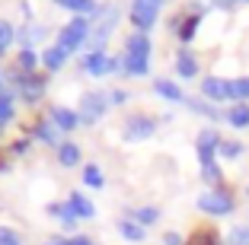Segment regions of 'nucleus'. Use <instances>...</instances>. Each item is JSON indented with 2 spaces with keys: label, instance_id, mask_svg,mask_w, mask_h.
<instances>
[{
  "label": "nucleus",
  "instance_id": "1",
  "mask_svg": "<svg viewBox=\"0 0 249 245\" xmlns=\"http://www.w3.org/2000/svg\"><path fill=\"white\" fill-rule=\"evenodd\" d=\"M87 42H89V19L87 16H73L64 29L58 32V42L54 45L64 54H71V51H80V45H87Z\"/></svg>",
  "mask_w": 249,
  "mask_h": 245
},
{
  "label": "nucleus",
  "instance_id": "2",
  "mask_svg": "<svg viewBox=\"0 0 249 245\" xmlns=\"http://www.w3.org/2000/svg\"><path fill=\"white\" fill-rule=\"evenodd\" d=\"M118 22V7L115 3H109V7H99L93 13V26H89V42L96 45V48H103V42L109 38V32L115 29Z\"/></svg>",
  "mask_w": 249,
  "mask_h": 245
},
{
  "label": "nucleus",
  "instance_id": "3",
  "mask_svg": "<svg viewBox=\"0 0 249 245\" xmlns=\"http://www.w3.org/2000/svg\"><path fill=\"white\" fill-rule=\"evenodd\" d=\"M198 207L205 210V213L224 216V213H230V210L236 207V201H233L230 191H224V188H211V191H205V195L198 197Z\"/></svg>",
  "mask_w": 249,
  "mask_h": 245
},
{
  "label": "nucleus",
  "instance_id": "4",
  "mask_svg": "<svg viewBox=\"0 0 249 245\" xmlns=\"http://www.w3.org/2000/svg\"><path fill=\"white\" fill-rule=\"evenodd\" d=\"M157 131V118H150V115H131L128 121H124V140L128 144H141V140H147L150 134Z\"/></svg>",
  "mask_w": 249,
  "mask_h": 245
},
{
  "label": "nucleus",
  "instance_id": "5",
  "mask_svg": "<svg viewBox=\"0 0 249 245\" xmlns=\"http://www.w3.org/2000/svg\"><path fill=\"white\" fill-rule=\"evenodd\" d=\"M77 115H80V121H87V124H96L99 118L106 115V96L103 93H83L80 96V105H77Z\"/></svg>",
  "mask_w": 249,
  "mask_h": 245
},
{
  "label": "nucleus",
  "instance_id": "6",
  "mask_svg": "<svg viewBox=\"0 0 249 245\" xmlns=\"http://www.w3.org/2000/svg\"><path fill=\"white\" fill-rule=\"evenodd\" d=\"M118 61L115 58H109V54H106V51H93V54H87V58L80 61V67L87 73H93V77H106V73H115L118 70Z\"/></svg>",
  "mask_w": 249,
  "mask_h": 245
},
{
  "label": "nucleus",
  "instance_id": "7",
  "mask_svg": "<svg viewBox=\"0 0 249 245\" xmlns=\"http://www.w3.org/2000/svg\"><path fill=\"white\" fill-rule=\"evenodd\" d=\"M217 147H220V134H217L214 128H205L201 134H198V159H201V166H211V163H217V159H214Z\"/></svg>",
  "mask_w": 249,
  "mask_h": 245
},
{
  "label": "nucleus",
  "instance_id": "8",
  "mask_svg": "<svg viewBox=\"0 0 249 245\" xmlns=\"http://www.w3.org/2000/svg\"><path fill=\"white\" fill-rule=\"evenodd\" d=\"M157 13H160V3H147V0H134L131 3V22L138 29L157 26Z\"/></svg>",
  "mask_w": 249,
  "mask_h": 245
},
{
  "label": "nucleus",
  "instance_id": "9",
  "mask_svg": "<svg viewBox=\"0 0 249 245\" xmlns=\"http://www.w3.org/2000/svg\"><path fill=\"white\" fill-rule=\"evenodd\" d=\"M201 96L211 102H220V99H230V80L224 77H208L201 83Z\"/></svg>",
  "mask_w": 249,
  "mask_h": 245
},
{
  "label": "nucleus",
  "instance_id": "10",
  "mask_svg": "<svg viewBox=\"0 0 249 245\" xmlns=\"http://www.w3.org/2000/svg\"><path fill=\"white\" fill-rule=\"evenodd\" d=\"M48 118L58 124V131H73L77 124H80V115H77L73 108H64V105L52 108V112H48Z\"/></svg>",
  "mask_w": 249,
  "mask_h": 245
},
{
  "label": "nucleus",
  "instance_id": "11",
  "mask_svg": "<svg viewBox=\"0 0 249 245\" xmlns=\"http://www.w3.org/2000/svg\"><path fill=\"white\" fill-rule=\"evenodd\" d=\"M124 54H131V58H147V61H150V38H147L144 32L131 35L128 42H124Z\"/></svg>",
  "mask_w": 249,
  "mask_h": 245
},
{
  "label": "nucleus",
  "instance_id": "12",
  "mask_svg": "<svg viewBox=\"0 0 249 245\" xmlns=\"http://www.w3.org/2000/svg\"><path fill=\"white\" fill-rule=\"evenodd\" d=\"M19 89H22V99H26V102H38V99H42V93H45V80L29 73L26 80H19Z\"/></svg>",
  "mask_w": 249,
  "mask_h": 245
},
{
  "label": "nucleus",
  "instance_id": "13",
  "mask_svg": "<svg viewBox=\"0 0 249 245\" xmlns=\"http://www.w3.org/2000/svg\"><path fill=\"white\" fill-rule=\"evenodd\" d=\"M36 137H38V140H45V144H52V147H54V144H58V147L64 144V140H61L58 124H54L52 118H45V121H38V124H36Z\"/></svg>",
  "mask_w": 249,
  "mask_h": 245
},
{
  "label": "nucleus",
  "instance_id": "14",
  "mask_svg": "<svg viewBox=\"0 0 249 245\" xmlns=\"http://www.w3.org/2000/svg\"><path fill=\"white\" fill-rule=\"evenodd\" d=\"M58 163H61L64 169L80 166V147L73 144V140H64V144L58 147Z\"/></svg>",
  "mask_w": 249,
  "mask_h": 245
},
{
  "label": "nucleus",
  "instance_id": "15",
  "mask_svg": "<svg viewBox=\"0 0 249 245\" xmlns=\"http://www.w3.org/2000/svg\"><path fill=\"white\" fill-rule=\"evenodd\" d=\"M67 204L73 207V213L80 216V220H93L96 207L89 204V197H83V195H80V191H73V195H71V201H67Z\"/></svg>",
  "mask_w": 249,
  "mask_h": 245
},
{
  "label": "nucleus",
  "instance_id": "16",
  "mask_svg": "<svg viewBox=\"0 0 249 245\" xmlns=\"http://www.w3.org/2000/svg\"><path fill=\"white\" fill-rule=\"evenodd\" d=\"M48 213L58 216V220L67 226V229H73V226H77V213H73L71 204H48Z\"/></svg>",
  "mask_w": 249,
  "mask_h": 245
},
{
  "label": "nucleus",
  "instance_id": "17",
  "mask_svg": "<svg viewBox=\"0 0 249 245\" xmlns=\"http://www.w3.org/2000/svg\"><path fill=\"white\" fill-rule=\"evenodd\" d=\"M147 64H150L147 58H131V54H122V70L131 73V77H144V73L150 70Z\"/></svg>",
  "mask_w": 249,
  "mask_h": 245
},
{
  "label": "nucleus",
  "instance_id": "18",
  "mask_svg": "<svg viewBox=\"0 0 249 245\" xmlns=\"http://www.w3.org/2000/svg\"><path fill=\"white\" fill-rule=\"evenodd\" d=\"M154 93L163 96V99H169V102H182L185 99L182 89H179L176 83H169V80H157V83H154Z\"/></svg>",
  "mask_w": 249,
  "mask_h": 245
},
{
  "label": "nucleus",
  "instance_id": "19",
  "mask_svg": "<svg viewBox=\"0 0 249 245\" xmlns=\"http://www.w3.org/2000/svg\"><path fill=\"white\" fill-rule=\"evenodd\" d=\"M118 232H122L128 242H141V239H144V226L134 223V220H128V216H122V220H118Z\"/></svg>",
  "mask_w": 249,
  "mask_h": 245
},
{
  "label": "nucleus",
  "instance_id": "20",
  "mask_svg": "<svg viewBox=\"0 0 249 245\" xmlns=\"http://www.w3.org/2000/svg\"><path fill=\"white\" fill-rule=\"evenodd\" d=\"M224 118H227L233 128H249V105H246V102H236Z\"/></svg>",
  "mask_w": 249,
  "mask_h": 245
},
{
  "label": "nucleus",
  "instance_id": "21",
  "mask_svg": "<svg viewBox=\"0 0 249 245\" xmlns=\"http://www.w3.org/2000/svg\"><path fill=\"white\" fill-rule=\"evenodd\" d=\"M64 51L58 48V45H52V48H45V54H42V64L48 67V70H61V67H64Z\"/></svg>",
  "mask_w": 249,
  "mask_h": 245
},
{
  "label": "nucleus",
  "instance_id": "22",
  "mask_svg": "<svg viewBox=\"0 0 249 245\" xmlns=\"http://www.w3.org/2000/svg\"><path fill=\"white\" fill-rule=\"evenodd\" d=\"M176 73H179V77H182V80L195 77V73H198V61L192 58V54H185V51H182V54H179V58H176Z\"/></svg>",
  "mask_w": 249,
  "mask_h": 245
},
{
  "label": "nucleus",
  "instance_id": "23",
  "mask_svg": "<svg viewBox=\"0 0 249 245\" xmlns=\"http://www.w3.org/2000/svg\"><path fill=\"white\" fill-rule=\"evenodd\" d=\"M198 22H201V16H198V13L185 16V22H179V42H182V45L195 38V29H198Z\"/></svg>",
  "mask_w": 249,
  "mask_h": 245
},
{
  "label": "nucleus",
  "instance_id": "24",
  "mask_svg": "<svg viewBox=\"0 0 249 245\" xmlns=\"http://www.w3.org/2000/svg\"><path fill=\"white\" fill-rule=\"evenodd\" d=\"M230 99H236V102H246L249 99V77L230 80Z\"/></svg>",
  "mask_w": 249,
  "mask_h": 245
},
{
  "label": "nucleus",
  "instance_id": "25",
  "mask_svg": "<svg viewBox=\"0 0 249 245\" xmlns=\"http://www.w3.org/2000/svg\"><path fill=\"white\" fill-rule=\"evenodd\" d=\"M16 64H19V70H22V73H32V70H36V64H38V54H36L32 48H22V51H19V61H16Z\"/></svg>",
  "mask_w": 249,
  "mask_h": 245
},
{
  "label": "nucleus",
  "instance_id": "26",
  "mask_svg": "<svg viewBox=\"0 0 249 245\" xmlns=\"http://www.w3.org/2000/svg\"><path fill=\"white\" fill-rule=\"evenodd\" d=\"M13 42H16V29H13V22L0 19V51H7Z\"/></svg>",
  "mask_w": 249,
  "mask_h": 245
},
{
  "label": "nucleus",
  "instance_id": "27",
  "mask_svg": "<svg viewBox=\"0 0 249 245\" xmlns=\"http://www.w3.org/2000/svg\"><path fill=\"white\" fill-rule=\"evenodd\" d=\"M157 216H160L157 207H144V210H138V213H131V220L141 223V226H150V223H157Z\"/></svg>",
  "mask_w": 249,
  "mask_h": 245
},
{
  "label": "nucleus",
  "instance_id": "28",
  "mask_svg": "<svg viewBox=\"0 0 249 245\" xmlns=\"http://www.w3.org/2000/svg\"><path fill=\"white\" fill-rule=\"evenodd\" d=\"M13 121V96H0V124H10Z\"/></svg>",
  "mask_w": 249,
  "mask_h": 245
},
{
  "label": "nucleus",
  "instance_id": "29",
  "mask_svg": "<svg viewBox=\"0 0 249 245\" xmlns=\"http://www.w3.org/2000/svg\"><path fill=\"white\" fill-rule=\"evenodd\" d=\"M227 245H249V226H233L227 236Z\"/></svg>",
  "mask_w": 249,
  "mask_h": 245
},
{
  "label": "nucleus",
  "instance_id": "30",
  "mask_svg": "<svg viewBox=\"0 0 249 245\" xmlns=\"http://www.w3.org/2000/svg\"><path fill=\"white\" fill-rule=\"evenodd\" d=\"M83 181H87L89 188H103V185H106L103 172H99V169H96V166H87V169H83Z\"/></svg>",
  "mask_w": 249,
  "mask_h": 245
},
{
  "label": "nucleus",
  "instance_id": "31",
  "mask_svg": "<svg viewBox=\"0 0 249 245\" xmlns=\"http://www.w3.org/2000/svg\"><path fill=\"white\" fill-rule=\"evenodd\" d=\"M217 153H220V156H227V159H236V156L243 153V144H230V140H220Z\"/></svg>",
  "mask_w": 249,
  "mask_h": 245
},
{
  "label": "nucleus",
  "instance_id": "32",
  "mask_svg": "<svg viewBox=\"0 0 249 245\" xmlns=\"http://www.w3.org/2000/svg\"><path fill=\"white\" fill-rule=\"evenodd\" d=\"M0 245H22L19 242V232L10 229V226H0Z\"/></svg>",
  "mask_w": 249,
  "mask_h": 245
},
{
  "label": "nucleus",
  "instance_id": "33",
  "mask_svg": "<svg viewBox=\"0 0 249 245\" xmlns=\"http://www.w3.org/2000/svg\"><path fill=\"white\" fill-rule=\"evenodd\" d=\"M189 245H217V232H211V229H201L195 239H192Z\"/></svg>",
  "mask_w": 249,
  "mask_h": 245
},
{
  "label": "nucleus",
  "instance_id": "34",
  "mask_svg": "<svg viewBox=\"0 0 249 245\" xmlns=\"http://www.w3.org/2000/svg\"><path fill=\"white\" fill-rule=\"evenodd\" d=\"M201 179L211 181V185H217V181H220V169H217V163H211V166H201Z\"/></svg>",
  "mask_w": 249,
  "mask_h": 245
},
{
  "label": "nucleus",
  "instance_id": "35",
  "mask_svg": "<svg viewBox=\"0 0 249 245\" xmlns=\"http://www.w3.org/2000/svg\"><path fill=\"white\" fill-rule=\"evenodd\" d=\"M38 38H42V29H38V26H32V29H22L19 42L26 45V48H29V45H32V42H38Z\"/></svg>",
  "mask_w": 249,
  "mask_h": 245
},
{
  "label": "nucleus",
  "instance_id": "36",
  "mask_svg": "<svg viewBox=\"0 0 249 245\" xmlns=\"http://www.w3.org/2000/svg\"><path fill=\"white\" fill-rule=\"evenodd\" d=\"M67 7H71L73 13H93V0H71Z\"/></svg>",
  "mask_w": 249,
  "mask_h": 245
},
{
  "label": "nucleus",
  "instance_id": "37",
  "mask_svg": "<svg viewBox=\"0 0 249 245\" xmlns=\"http://www.w3.org/2000/svg\"><path fill=\"white\" fill-rule=\"evenodd\" d=\"M163 242H166V245H182V236H179V232H166Z\"/></svg>",
  "mask_w": 249,
  "mask_h": 245
},
{
  "label": "nucleus",
  "instance_id": "38",
  "mask_svg": "<svg viewBox=\"0 0 249 245\" xmlns=\"http://www.w3.org/2000/svg\"><path fill=\"white\" fill-rule=\"evenodd\" d=\"M67 245H93L87 236H73V239H67Z\"/></svg>",
  "mask_w": 249,
  "mask_h": 245
},
{
  "label": "nucleus",
  "instance_id": "39",
  "mask_svg": "<svg viewBox=\"0 0 249 245\" xmlns=\"http://www.w3.org/2000/svg\"><path fill=\"white\" fill-rule=\"evenodd\" d=\"M214 7H233V3H240V0H211Z\"/></svg>",
  "mask_w": 249,
  "mask_h": 245
},
{
  "label": "nucleus",
  "instance_id": "40",
  "mask_svg": "<svg viewBox=\"0 0 249 245\" xmlns=\"http://www.w3.org/2000/svg\"><path fill=\"white\" fill-rule=\"evenodd\" d=\"M45 245H67V239H52V242H45Z\"/></svg>",
  "mask_w": 249,
  "mask_h": 245
},
{
  "label": "nucleus",
  "instance_id": "41",
  "mask_svg": "<svg viewBox=\"0 0 249 245\" xmlns=\"http://www.w3.org/2000/svg\"><path fill=\"white\" fill-rule=\"evenodd\" d=\"M54 3H64V7H67V3H71V0H54Z\"/></svg>",
  "mask_w": 249,
  "mask_h": 245
},
{
  "label": "nucleus",
  "instance_id": "42",
  "mask_svg": "<svg viewBox=\"0 0 249 245\" xmlns=\"http://www.w3.org/2000/svg\"><path fill=\"white\" fill-rule=\"evenodd\" d=\"M147 3H163V0H147Z\"/></svg>",
  "mask_w": 249,
  "mask_h": 245
}]
</instances>
